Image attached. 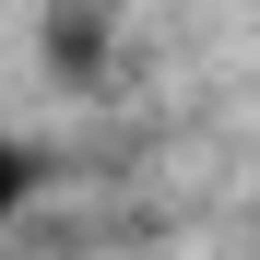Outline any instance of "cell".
<instances>
[{
	"instance_id": "cell-2",
	"label": "cell",
	"mask_w": 260,
	"mask_h": 260,
	"mask_svg": "<svg viewBox=\"0 0 260 260\" xmlns=\"http://www.w3.org/2000/svg\"><path fill=\"white\" fill-rule=\"evenodd\" d=\"M24 189H36V154L12 142V130H0V225H12V213H24Z\"/></svg>"
},
{
	"instance_id": "cell-1",
	"label": "cell",
	"mask_w": 260,
	"mask_h": 260,
	"mask_svg": "<svg viewBox=\"0 0 260 260\" xmlns=\"http://www.w3.org/2000/svg\"><path fill=\"white\" fill-rule=\"evenodd\" d=\"M36 59H48V83L95 95L118 71V0H36Z\"/></svg>"
}]
</instances>
